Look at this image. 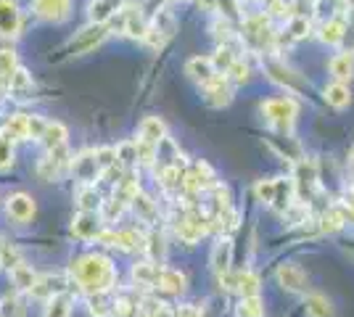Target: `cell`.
<instances>
[{"instance_id": "cell-1", "label": "cell", "mask_w": 354, "mask_h": 317, "mask_svg": "<svg viewBox=\"0 0 354 317\" xmlns=\"http://www.w3.org/2000/svg\"><path fill=\"white\" fill-rule=\"evenodd\" d=\"M69 278L85 294H109L119 280L117 265L101 251H88L74 257L69 265Z\"/></svg>"}, {"instance_id": "cell-2", "label": "cell", "mask_w": 354, "mask_h": 317, "mask_svg": "<svg viewBox=\"0 0 354 317\" xmlns=\"http://www.w3.org/2000/svg\"><path fill=\"white\" fill-rule=\"evenodd\" d=\"M259 111H262V117L272 130H278L281 135H291L296 117H299V104L291 95H278V98L262 101Z\"/></svg>"}, {"instance_id": "cell-3", "label": "cell", "mask_w": 354, "mask_h": 317, "mask_svg": "<svg viewBox=\"0 0 354 317\" xmlns=\"http://www.w3.org/2000/svg\"><path fill=\"white\" fill-rule=\"evenodd\" d=\"M175 233L177 238L183 243H188V246L198 243L207 233H212V214H204V211L198 209H188L177 220Z\"/></svg>"}, {"instance_id": "cell-4", "label": "cell", "mask_w": 354, "mask_h": 317, "mask_svg": "<svg viewBox=\"0 0 354 317\" xmlns=\"http://www.w3.org/2000/svg\"><path fill=\"white\" fill-rule=\"evenodd\" d=\"M214 185H217V177L207 162H193L191 166H185V172H183V193L185 196L209 193Z\"/></svg>"}, {"instance_id": "cell-5", "label": "cell", "mask_w": 354, "mask_h": 317, "mask_svg": "<svg viewBox=\"0 0 354 317\" xmlns=\"http://www.w3.org/2000/svg\"><path fill=\"white\" fill-rule=\"evenodd\" d=\"M98 241L104 243V246L119 249V251H146L148 236L138 233V230H111V227H104Z\"/></svg>"}, {"instance_id": "cell-6", "label": "cell", "mask_w": 354, "mask_h": 317, "mask_svg": "<svg viewBox=\"0 0 354 317\" xmlns=\"http://www.w3.org/2000/svg\"><path fill=\"white\" fill-rule=\"evenodd\" d=\"M72 169V156H69V148H53V151H45V156L37 164V177L45 182H56L66 172Z\"/></svg>"}, {"instance_id": "cell-7", "label": "cell", "mask_w": 354, "mask_h": 317, "mask_svg": "<svg viewBox=\"0 0 354 317\" xmlns=\"http://www.w3.org/2000/svg\"><path fill=\"white\" fill-rule=\"evenodd\" d=\"M201 93H204L207 106H212V108H225V106H230V101H233L236 85L230 82L227 75H217L214 79H209L207 85L201 88Z\"/></svg>"}, {"instance_id": "cell-8", "label": "cell", "mask_w": 354, "mask_h": 317, "mask_svg": "<svg viewBox=\"0 0 354 317\" xmlns=\"http://www.w3.org/2000/svg\"><path fill=\"white\" fill-rule=\"evenodd\" d=\"M32 14L48 24H61L72 16V0H32Z\"/></svg>"}, {"instance_id": "cell-9", "label": "cell", "mask_w": 354, "mask_h": 317, "mask_svg": "<svg viewBox=\"0 0 354 317\" xmlns=\"http://www.w3.org/2000/svg\"><path fill=\"white\" fill-rule=\"evenodd\" d=\"M106 37H109V24H93L90 21V27L77 32V37L69 43V50H72V56H82V53H90L95 46H101Z\"/></svg>"}, {"instance_id": "cell-10", "label": "cell", "mask_w": 354, "mask_h": 317, "mask_svg": "<svg viewBox=\"0 0 354 317\" xmlns=\"http://www.w3.org/2000/svg\"><path fill=\"white\" fill-rule=\"evenodd\" d=\"M104 220L95 211H77V217L72 220V236L80 241H98L101 230H104Z\"/></svg>"}, {"instance_id": "cell-11", "label": "cell", "mask_w": 354, "mask_h": 317, "mask_svg": "<svg viewBox=\"0 0 354 317\" xmlns=\"http://www.w3.org/2000/svg\"><path fill=\"white\" fill-rule=\"evenodd\" d=\"M6 211H8V217L19 222V225H24V222H32L35 220V214H37V204H35V198L30 193H11V196L6 198Z\"/></svg>"}, {"instance_id": "cell-12", "label": "cell", "mask_w": 354, "mask_h": 317, "mask_svg": "<svg viewBox=\"0 0 354 317\" xmlns=\"http://www.w3.org/2000/svg\"><path fill=\"white\" fill-rule=\"evenodd\" d=\"M262 66H265L267 77H270L275 85H281L286 90H296V88H299V77H296L275 53H267V59H262Z\"/></svg>"}, {"instance_id": "cell-13", "label": "cell", "mask_w": 354, "mask_h": 317, "mask_svg": "<svg viewBox=\"0 0 354 317\" xmlns=\"http://www.w3.org/2000/svg\"><path fill=\"white\" fill-rule=\"evenodd\" d=\"M275 278H278V283H281L283 291H288V294H301V291L307 288V272L301 270L299 265H294V262L278 265Z\"/></svg>"}, {"instance_id": "cell-14", "label": "cell", "mask_w": 354, "mask_h": 317, "mask_svg": "<svg viewBox=\"0 0 354 317\" xmlns=\"http://www.w3.org/2000/svg\"><path fill=\"white\" fill-rule=\"evenodd\" d=\"M344 14H346V11H344ZM344 14L328 16L323 24H320L317 37H320L323 46H330V48L344 46V40H346V21H344Z\"/></svg>"}, {"instance_id": "cell-15", "label": "cell", "mask_w": 354, "mask_h": 317, "mask_svg": "<svg viewBox=\"0 0 354 317\" xmlns=\"http://www.w3.org/2000/svg\"><path fill=\"white\" fill-rule=\"evenodd\" d=\"M24 16L16 0H0V35L3 37H16L21 32Z\"/></svg>"}, {"instance_id": "cell-16", "label": "cell", "mask_w": 354, "mask_h": 317, "mask_svg": "<svg viewBox=\"0 0 354 317\" xmlns=\"http://www.w3.org/2000/svg\"><path fill=\"white\" fill-rule=\"evenodd\" d=\"M185 75H188V79H193L196 85L204 88L209 79H214L220 72H217L212 56H193V59L185 61Z\"/></svg>"}, {"instance_id": "cell-17", "label": "cell", "mask_w": 354, "mask_h": 317, "mask_svg": "<svg viewBox=\"0 0 354 317\" xmlns=\"http://www.w3.org/2000/svg\"><path fill=\"white\" fill-rule=\"evenodd\" d=\"M153 286L159 288V291H164V294L180 296L188 288V275L175 270V267H159V275H156V283Z\"/></svg>"}, {"instance_id": "cell-18", "label": "cell", "mask_w": 354, "mask_h": 317, "mask_svg": "<svg viewBox=\"0 0 354 317\" xmlns=\"http://www.w3.org/2000/svg\"><path fill=\"white\" fill-rule=\"evenodd\" d=\"M230 265H233V241H230V236H220V241L212 249V270L217 278H222V275L233 272Z\"/></svg>"}, {"instance_id": "cell-19", "label": "cell", "mask_w": 354, "mask_h": 317, "mask_svg": "<svg viewBox=\"0 0 354 317\" xmlns=\"http://www.w3.org/2000/svg\"><path fill=\"white\" fill-rule=\"evenodd\" d=\"M0 135L8 140H30V114H8L0 122Z\"/></svg>"}, {"instance_id": "cell-20", "label": "cell", "mask_w": 354, "mask_h": 317, "mask_svg": "<svg viewBox=\"0 0 354 317\" xmlns=\"http://www.w3.org/2000/svg\"><path fill=\"white\" fill-rule=\"evenodd\" d=\"M72 172L80 182H93L98 177L101 166H98V159H95V151H82L72 159Z\"/></svg>"}, {"instance_id": "cell-21", "label": "cell", "mask_w": 354, "mask_h": 317, "mask_svg": "<svg viewBox=\"0 0 354 317\" xmlns=\"http://www.w3.org/2000/svg\"><path fill=\"white\" fill-rule=\"evenodd\" d=\"M64 286H66L64 275H37V283L32 286L30 296H35V299H50L56 294H64Z\"/></svg>"}, {"instance_id": "cell-22", "label": "cell", "mask_w": 354, "mask_h": 317, "mask_svg": "<svg viewBox=\"0 0 354 317\" xmlns=\"http://www.w3.org/2000/svg\"><path fill=\"white\" fill-rule=\"evenodd\" d=\"M124 8V0H93L88 8V19L93 24H109L111 16H119Z\"/></svg>"}, {"instance_id": "cell-23", "label": "cell", "mask_w": 354, "mask_h": 317, "mask_svg": "<svg viewBox=\"0 0 354 317\" xmlns=\"http://www.w3.org/2000/svg\"><path fill=\"white\" fill-rule=\"evenodd\" d=\"M312 32V21L307 14H294L288 21H286V30L278 40H286V43H299V40H304V37H310Z\"/></svg>"}, {"instance_id": "cell-24", "label": "cell", "mask_w": 354, "mask_h": 317, "mask_svg": "<svg viewBox=\"0 0 354 317\" xmlns=\"http://www.w3.org/2000/svg\"><path fill=\"white\" fill-rule=\"evenodd\" d=\"M328 69H330V77L336 79V82H352L354 77V53L352 50H341V53H336L333 59H330V64H328Z\"/></svg>"}, {"instance_id": "cell-25", "label": "cell", "mask_w": 354, "mask_h": 317, "mask_svg": "<svg viewBox=\"0 0 354 317\" xmlns=\"http://www.w3.org/2000/svg\"><path fill=\"white\" fill-rule=\"evenodd\" d=\"M138 137L146 140V143H153V146H162L167 140V124L159 117H146L138 124Z\"/></svg>"}, {"instance_id": "cell-26", "label": "cell", "mask_w": 354, "mask_h": 317, "mask_svg": "<svg viewBox=\"0 0 354 317\" xmlns=\"http://www.w3.org/2000/svg\"><path fill=\"white\" fill-rule=\"evenodd\" d=\"M296 191L299 193H304V188H307V193H310L312 188L317 185V164L307 159V156H301L299 162H296Z\"/></svg>"}, {"instance_id": "cell-27", "label": "cell", "mask_w": 354, "mask_h": 317, "mask_svg": "<svg viewBox=\"0 0 354 317\" xmlns=\"http://www.w3.org/2000/svg\"><path fill=\"white\" fill-rule=\"evenodd\" d=\"M74 201H77L80 211H98L101 204H104L98 188H95V182H82V185L77 188V193H74Z\"/></svg>"}, {"instance_id": "cell-28", "label": "cell", "mask_w": 354, "mask_h": 317, "mask_svg": "<svg viewBox=\"0 0 354 317\" xmlns=\"http://www.w3.org/2000/svg\"><path fill=\"white\" fill-rule=\"evenodd\" d=\"M183 172L185 166L180 164H164L159 172H156V182L162 185V191L172 193V191H183Z\"/></svg>"}, {"instance_id": "cell-29", "label": "cell", "mask_w": 354, "mask_h": 317, "mask_svg": "<svg viewBox=\"0 0 354 317\" xmlns=\"http://www.w3.org/2000/svg\"><path fill=\"white\" fill-rule=\"evenodd\" d=\"M323 98L328 106H333V108H346V106L352 104V90H349V85L346 82H330V85H325L323 90Z\"/></svg>"}, {"instance_id": "cell-30", "label": "cell", "mask_w": 354, "mask_h": 317, "mask_svg": "<svg viewBox=\"0 0 354 317\" xmlns=\"http://www.w3.org/2000/svg\"><path fill=\"white\" fill-rule=\"evenodd\" d=\"M6 85H8V93H11L14 98H27V95H32V90H35V79H32V75L24 66H19Z\"/></svg>"}, {"instance_id": "cell-31", "label": "cell", "mask_w": 354, "mask_h": 317, "mask_svg": "<svg viewBox=\"0 0 354 317\" xmlns=\"http://www.w3.org/2000/svg\"><path fill=\"white\" fill-rule=\"evenodd\" d=\"M130 275H133V280L138 283V286H153V283H156V275H159V265L151 262V259L135 262Z\"/></svg>"}, {"instance_id": "cell-32", "label": "cell", "mask_w": 354, "mask_h": 317, "mask_svg": "<svg viewBox=\"0 0 354 317\" xmlns=\"http://www.w3.org/2000/svg\"><path fill=\"white\" fill-rule=\"evenodd\" d=\"M66 137H69V133H66V127H64L61 122H48V127H45V133H43L45 151L64 148V146H66Z\"/></svg>"}, {"instance_id": "cell-33", "label": "cell", "mask_w": 354, "mask_h": 317, "mask_svg": "<svg viewBox=\"0 0 354 317\" xmlns=\"http://www.w3.org/2000/svg\"><path fill=\"white\" fill-rule=\"evenodd\" d=\"M11 283H14L19 291H27L30 294L32 291V286L37 283V272L32 270L30 265H24V262H19L16 267H11Z\"/></svg>"}, {"instance_id": "cell-34", "label": "cell", "mask_w": 354, "mask_h": 317, "mask_svg": "<svg viewBox=\"0 0 354 317\" xmlns=\"http://www.w3.org/2000/svg\"><path fill=\"white\" fill-rule=\"evenodd\" d=\"M259 288H262V280H259L257 272H251V270L236 272V291L241 296H257Z\"/></svg>"}, {"instance_id": "cell-35", "label": "cell", "mask_w": 354, "mask_h": 317, "mask_svg": "<svg viewBox=\"0 0 354 317\" xmlns=\"http://www.w3.org/2000/svg\"><path fill=\"white\" fill-rule=\"evenodd\" d=\"M0 317H27V302L24 296L11 294L0 299Z\"/></svg>"}, {"instance_id": "cell-36", "label": "cell", "mask_w": 354, "mask_h": 317, "mask_svg": "<svg viewBox=\"0 0 354 317\" xmlns=\"http://www.w3.org/2000/svg\"><path fill=\"white\" fill-rule=\"evenodd\" d=\"M304 309H307V317H333V307L323 294H310L304 302Z\"/></svg>"}, {"instance_id": "cell-37", "label": "cell", "mask_w": 354, "mask_h": 317, "mask_svg": "<svg viewBox=\"0 0 354 317\" xmlns=\"http://www.w3.org/2000/svg\"><path fill=\"white\" fill-rule=\"evenodd\" d=\"M344 225H346V214H344L341 206H330V209L320 217V230H323V233H339Z\"/></svg>"}, {"instance_id": "cell-38", "label": "cell", "mask_w": 354, "mask_h": 317, "mask_svg": "<svg viewBox=\"0 0 354 317\" xmlns=\"http://www.w3.org/2000/svg\"><path fill=\"white\" fill-rule=\"evenodd\" d=\"M151 27L162 35L164 40H169L172 35H175V30H177V19H175V14L172 11H159V14L153 16V21H151Z\"/></svg>"}, {"instance_id": "cell-39", "label": "cell", "mask_w": 354, "mask_h": 317, "mask_svg": "<svg viewBox=\"0 0 354 317\" xmlns=\"http://www.w3.org/2000/svg\"><path fill=\"white\" fill-rule=\"evenodd\" d=\"M278 191H281V180H259L254 185V193L257 198L267 204V206H275V201H278Z\"/></svg>"}, {"instance_id": "cell-40", "label": "cell", "mask_w": 354, "mask_h": 317, "mask_svg": "<svg viewBox=\"0 0 354 317\" xmlns=\"http://www.w3.org/2000/svg\"><path fill=\"white\" fill-rule=\"evenodd\" d=\"M238 315L241 317H265V302L262 296H241V304H238Z\"/></svg>"}, {"instance_id": "cell-41", "label": "cell", "mask_w": 354, "mask_h": 317, "mask_svg": "<svg viewBox=\"0 0 354 317\" xmlns=\"http://www.w3.org/2000/svg\"><path fill=\"white\" fill-rule=\"evenodd\" d=\"M133 209L138 211V217H140L143 222H153V220H156V214H159V209H156V201H151L146 193H138V196H135Z\"/></svg>"}, {"instance_id": "cell-42", "label": "cell", "mask_w": 354, "mask_h": 317, "mask_svg": "<svg viewBox=\"0 0 354 317\" xmlns=\"http://www.w3.org/2000/svg\"><path fill=\"white\" fill-rule=\"evenodd\" d=\"M69 312H72V299L66 294H56L48 299L45 317H69Z\"/></svg>"}, {"instance_id": "cell-43", "label": "cell", "mask_w": 354, "mask_h": 317, "mask_svg": "<svg viewBox=\"0 0 354 317\" xmlns=\"http://www.w3.org/2000/svg\"><path fill=\"white\" fill-rule=\"evenodd\" d=\"M88 312L93 317H111L114 309H111V302L106 299V294H88Z\"/></svg>"}, {"instance_id": "cell-44", "label": "cell", "mask_w": 354, "mask_h": 317, "mask_svg": "<svg viewBox=\"0 0 354 317\" xmlns=\"http://www.w3.org/2000/svg\"><path fill=\"white\" fill-rule=\"evenodd\" d=\"M16 69H19L16 53L14 50H8V48H0V82H8Z\"/></svg>"}, {"instance_id": "cell-45", "label": "cell", "mask_w": 354, "mask_h": 317, "mask_svg": "<svg viewBox=\"0 0 354 317\" xmlns=\"http://www.w3.org/2000/svg\"><path fill=\"white\" fill-rule=\"evenodd\" d=\"M135 146H138V164H143V166L156 164L159 146H153V143H146V140H140V137H135Z\"/></svg>"}, {"instance_id": "cell-46", "label": "cell", "mask_w": 354, "mask_h": 317, "mask_svg": "<svg viewBox=\"0 0 354 317\" xmlns=\"http://www.w3.org/2000/svg\"><path fill=\"white\" fill-rule=\"evenodd\" d=\"M111 309H114V317H135L140 309V302H135L130 296H117L111 302Z\"/></svg>"}, {"instance_id": "cell-47", "label": "cell", "mask_w": 354, "mask_h": 317, "mask_svg": "<svg viewBox=\"0 0 354 317\" xmlns=\"http://www.w3.org/2000/svg\"><path fill=\"white\" fill-rule=\"evenodd\" d=\"M117 159L124 169H130L133 164H138V146H135V140H124V143H119Z\"/></svg>"}, {"instance_id": "cell-48", "label": "cell", "mask_w": 354, "mask_h": 317, "mask_svg": "<svg viewBox=\"0 0 354 317\" xmlns=\"http://www.w3.org/2000/svg\"><path fill=\"white\" fill-rule=\"evenodd\" d=\"M227 77H230V82L233 85H243V82H249V77H251V69H249V64L243 59H238L230 69H227Z\"/></svg>"}, {"instance_id": "cell-49", "label": "cell", "mask_w": 354, "mask_h": 317, "mask_svg": "<svg viewBox=\"0 0 354 317\" xmlns=\"http://www.w3.org/2000/svg\"><path fill=\"white\" fill-rule=\"evenodd\" d=\"M14 164V140L0 135V169H8Z\"/></svg>"}, {"instance_id": "cell-50", "label": "cell", "mask_w": 354, "mask_h": 317, "mask_svg": "<svg viewBox=\"0 0 354 317\" xmlns=\"http://www.w3.org/2000/svg\"><path fill=\"white\" fill-rule=\"evenodd\" d=\"M95 159H98V166H101V169H106V166H111V164H119L117 148H111V146L95 148Z\"/></svg>"}, {"instance_id": "cell-51", "label": "cell", "mask_w": 354, "mask_h": 317, "mask_svg": "<svg viewBox=\"0 0 354 317\" xmlns=\"http://www.w3.org/2000/svg\"><path fill=\"white\" fill-rule=\"evenodd\" d=\"M45 127H48V119H43L40 114H30V140H43Z\"/></svg>"}, {"instance_id": "cell-52", "label": "cell", "mask_w": 354, "mask_h": 317, "mask_svg": "<svg viewBox=\"0 0 354 317\" xmlns=\"http://www.w3.org/2000/svg\"><path fill=\"white\" fill-rule=\"evenodd\" d=\"M344 21H346V40H344V46H346V50H352L354 53V6L346 8Z\"/></svg>"}, {"instance_id": "cell-53", "label": "cell", "mask_w": 354, "mask_h": 317, "mask_svg": "<svg viewBox=\"0 0 354 317\" xmlns=\"http://www.w3.org/2000/svg\"><path fill=\"white\" fill-rule=\"evenodd\" d=\"M175 317H201V309L193 307V304H183L175 309Z\"/></svg>"}, {"instance_id": "cell-54", "label": "cell", "mask_w": 354, "mask_h": 317, "mask_svg": "<svg viewBox=\"0 0 354 317\" xmlns=\"http://www.w3.org/2000/svg\"><path fill=\"white\" fill-rule=\"evenodd\" d=\"M346 206H354V182L346 188Z\"/></svg>"}, {"instance_id": "cell-55", "label": "cell", "mask_w": 354, "mask_h": 317, "mask_svg": "<svg viewBox=\"0 0 354 317\" xmlns=\"http://www.w3.org/2000/svg\"><path fill=\"white\" fill-rule=\"evenodd\" d=\"M344 214H346V222H349V225H354V206H346V209H344Z\"/></svg>"}, {"instance_id": "cell-56", "label": "cell", "mask_w": 354, "mask_h": 317, "mask_svg": "<svg viewBox=\"0 0 354 317\" xmlns=\"http://www.w3.org/2000/svg\"><path fill=\"white\" fill-rule=\"evenodd\" d=\"M198 3H201L204 8H214V3H217V0H198Z\"/></svg>"}, {"instance_id": "cell-57", "label": "cell", "mask_w": 354, "mask_h": 317, "mask_svg": "<svg viewBox=\"0 0 354 317\" xmlns=\"http://www.w3.org/2000/svg\"><path fill=\"white\" fill-rule=\"evenodd\" d=\"M349 166H352V172H354V148H352V153H349Z\"/></svg>"}, {"instance_id": "cell-58", "label": "cell", "mask_w": 354, "mask_h": 317, "mask_svg": "<svg viewBox=\"0 0 354 317\" xmlns=\"http://www.w3.org/2000/svg\"><path fill=\"white\" fill-rule=\"evenodd\" d=\"M3 249H6V241L0 238V259H3Z\"/></svg>"}, {"instance_id": "cell-59", "label": "cell", "mask_w": 354, "mask_h": 317, "mask_svg": "<svg viewBox=\"0 0 354 317\" xmlns=\"http://www.w3.org/2000/svg\"><path fill=\"white\" fill-rule=\"evenodd\" d=\"M257 3H262V6H270V3H272V0H257Z\"/></svg>"}, {"instance_id": "cell-60", "label": "cell", "mask_w": 354, "mask_h": 317, "mask_svg": "<svg viewBox=\"0 0 354 317\" xmlns=\"http://www.w3.org/2000/svg\"><path fill=\"white\" fill-rule=\"evenodd\" d=\"M167 3H180V0H167Z\"/></svg>"}]
</instances>
